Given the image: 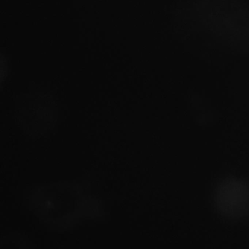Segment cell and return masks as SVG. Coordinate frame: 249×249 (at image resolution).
Listing matches in <instances>:
<instances>
[{
	"label": "cell",
	"mask_w": 249,
	"mask_h": 249,
	"mask_svg": "<svg viewBox=\"0 0 249 249\" xmlns=\"http://www.w3.org/2000/svg\"><path fill=\"white\" fill-rule=\"evenodd\" d=\"M214 200L222 216L232 219L244 217L249 213V184L240 178H228L218 186Z\"/></svg>",
	"instance_id": "1"
}]
</instances>
